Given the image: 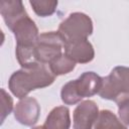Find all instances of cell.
Instances as JSON below:
<instances>
[{"mask_svg": "<svg viewBox=\"0 0 129 129\" xmlns=\"http://www.w3.org/2000/svg\"><path fill=\"white\" fill-rule=\"evenodd\" d=\"M55 76L43 63H36L29 68H21L14 72L8 81L10 92L18 99H24L33 90L50 86Z\"/></svg>", "mask_w": 129, "mask_h": 129, "instance_id": "1", "label": "cell"}, {"mask_svg": "<svg viewBox=\"0 0 129 129\" xmlns=\"http://www.w3.org/2000/svg\"><path fill=\"white\" fill-rule=\"evenodd\" d=\"M103 85V78L94 72H85L77 80L64 84L60 91L61 101L66 105H75L84 98L99 94Z\"/></svg>", "mask_w": 129, "mask_h": 129, "instance_id": "2", "label": "cell"}, {"mask_svg": "<svg viewBox=\"0 0 129 129\" xmlns=\"http://www.w3.org/2000/svg\"><path fill=\"white\" fill-rule=\"evenodd\" d=\"M99 95L101 98L117 104L129 100V68L115 67L107 77L103 78Z\"/></svg>", "mask_w": 129, "mask_h": 129, "instance_id": "3", "label": "cell"}, {"mask_svg": "<svg viewBox=\"0 0 129 129\" xmlns=\"http://www.w3.org/2000/svg\"><path fill=\"white\" fill-rule=\"evenodd\" d=\"M57 32L64 43L84 40L93 33V22L87 14L74 12L59 23Z\"/></svg>", "mask_w": 129, "mask_h": 129, "instance_id": "4", "label": "cell"}, {"mask_svg": "<svg viewBox=\"0 0 129 129\" xmlns=\"http://www.w3.org/2000/svg\"><path fill=\"white\" fill-rule=\"evenodd\" d=\"M64 41L57 31L40 33L35 42V55L38 62L50 63L54 58L62 54Z\"/></svg>", "mask_w": 129, "mask_h": 129, "instance_id": "5", "label": "cell"}, {"mask_svg": "<svg viewBox=\"0 0 129 129\" xmlns=\"http://www.w3.org/2000/svg\"><path fill=\"white\" fill-rule=\"evenodd\" d=\"M99 116V108L92 100L81 102L73 115L74 129H92Z\"/></svg>", "mask_w": 129, "mask_h": 129, "instance_id": "6", "label": "cell"}, {"mask_svg": "<svg viewBox=\"0 0 129 129\" xmlns=\"http://www.w3.org/2000/svg\"><path fill=\"white\" fill-rule=\"evenodd\" d=\"M14 117L16 121L25 126L34 125L40 115V106L36 99L26 97L21 99L14 108Z\"/></svg>", "mask_w": 129, "mask_h": 129, "instance_id": "7", "label": "cell"}, {"mask_svg": "<svg viewBox=\"0 0 129 129\" xmlns=\"http://www.w3.org/2000/svg\"><path fill=\"white\" fill-rule=\"evenodd\" d=\"M16 39V45H34L38 37V28L29 15L19 20L11 29Z\"/></svg>", "mask_w": 129, "mask_h": 129, "instance_id": "8", "label": "cell"}, {"mask_svg": "<svg viewBox=\"0 0 129 129\" xmlns=\"http://www.w3.org/2000/svg\"><path fill=\"white\" fill-rule=\"evenodd\" d=\"M64 54L76 63H87L94 59L95 50L88 39L66 42L63 45Z\"/></svg>", "mask_w": 129, "mask_h": 129, "instance_id": "9", "label": "cell"}, {"mask_svg": "<svg viewBox=\"0 0 129 129\" xmlns=\"http://www.w3.org/2000/svg\"><path fill=\"white\" fill-rule=\"evenodd\" d=\"M0 14L10 30L19 20L28 15L22 1L19 0H2L0 2Z\"/></svg>", "mask_w": 129, "mask_h": 129, "instance_id": "10", "label": "cell"}, {"mask_svg": "<svg viewBox=\"0 0 129 129\" xmlns=\"http://www.w3.org/2000/svg\"><path fill=\"white\" fill-rule=\"evenodd\" d=\"M71 117L70 110L64 106L53 108L47 115L42 129H70Z\"/></svg>", "mask_w": 129, "mask_h": 129, "instance_id": "11", "label": "cell"}, {"mask_svg": "<svg viewBox=\"0 0 129 129\" xmlns=\"http://www.w3.org/2000/svg\"><path fill=\"white\" fill-rule=\"evenodd\" d=\"M94 129H127V127L110 110H102L99 112Z\"/></svg>", "mask_w": 129, "mask_h": 129, "instance_id": "12", "label": "cell"}, {"mask_svg": "<svg viewBox=\"0 0 129 129\" xmlns=\"http://www.w3.org/2000/svg\"><path fill=\"white\" fill-rule=\"evenodd\" d=\"M48 66H49L50 72L53 74V76L56 77V76H62L71 73L75 69L76 62L73 61L64 53H62L56 58H54Z\"/></svg>", "mask_w": 129, "mask_h": 129, "instance_id": "13", "label": "cell"}, {"mask_svg": "<svg viewBox=\"0 0 129 129\" xmlns=\"http://www.w3.org/2000/svg\"><path fill=\"white\" fill-rule=\"evenodd\" d=\"M29 4L36 15L47 17L54 13L58 3L54 0H30Z\"/></svg>", "mask_w": 129, "mask_h": 129, "instance_id": "14", "label": "cell"}, {"mask_svg": "<svg viewBox=\"0 0 129 129\" xmlns=\"http://www.w3.org/2000/svg\"><path fill=\"white\" fill-rule=\"evenodd\" d=\"M1 123H3L13 109V100L4 89H1Z\"/></svg>", "mask_w": 129, "mask_h": 129, "instance_id": "15", "label": "cell"}, {"mask_svg": "<svg viewBox=\"0 0 129 129\" xmlns=\"http://www.w3.org/2000/svg\"><path fill=\"white\" fill-rule=\"evenodd\" d=\"M118 115L121 122L124 125L129 126V100L118 104Z\"/></svg>", "mask_w": 129, "mask_h": 129, "instance_id": "16", "label": "cell"}, {"mask_svg": "<svg viewBox=\"0 0 129 129\" xmlns=\"http://www.w3.org/2000/svg\"><path fill=\"white\" fill-rule=\"evenodd\" d=\"M32 129H42V126H36V127H34Z\"/></svg>", "mask_w": 129, "mask_h": 129, "instance_id": "17", "label": "cell"}]
</instances>
